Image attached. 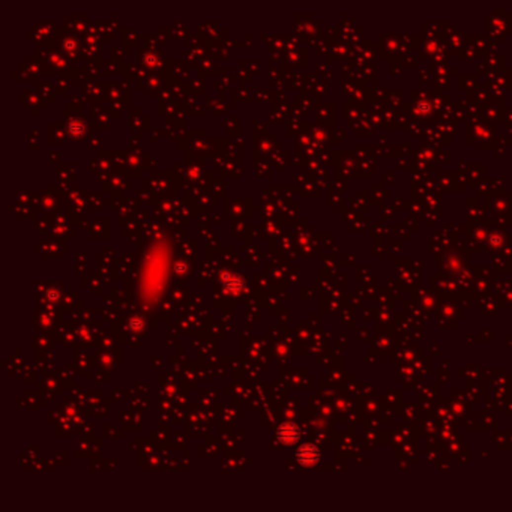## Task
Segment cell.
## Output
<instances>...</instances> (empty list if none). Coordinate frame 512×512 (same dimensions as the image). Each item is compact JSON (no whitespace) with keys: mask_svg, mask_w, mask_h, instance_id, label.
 Returning a JSON list of instances; mask_svg holds the SVG:
<instances>
[{"mask_svg":"<svg viewBox=\"0 0 512 512\" xmlns=\"http://www.w3.org/2000/svg\"><path fill=\"white\" fill-rule=\"evenodd\" d=\"M298 458L302 464H314L318 460V451L313 445H305L301 448Z\"/></svg>","mask_w":512,"mask_h":512,"instance_id":"obj_1","label":"cell"},{"mask_svg":"<svg viewBox=\"0 0 512 512\" xmlns=\"http://www.w3.org/2000/svg\"><path fill=\"white\" fill-rule=\"evenodd\" d=\"M298 428L295 427V425H291V424H285V425H282L281 427V430H279V437H281V440L282 442H288V443H291V442H295L296 440V437H298Z\"/></svg>","mask_w":512,"mask_h":512,"instance_id":"obj_2","label":"cell"}]
</instances>
